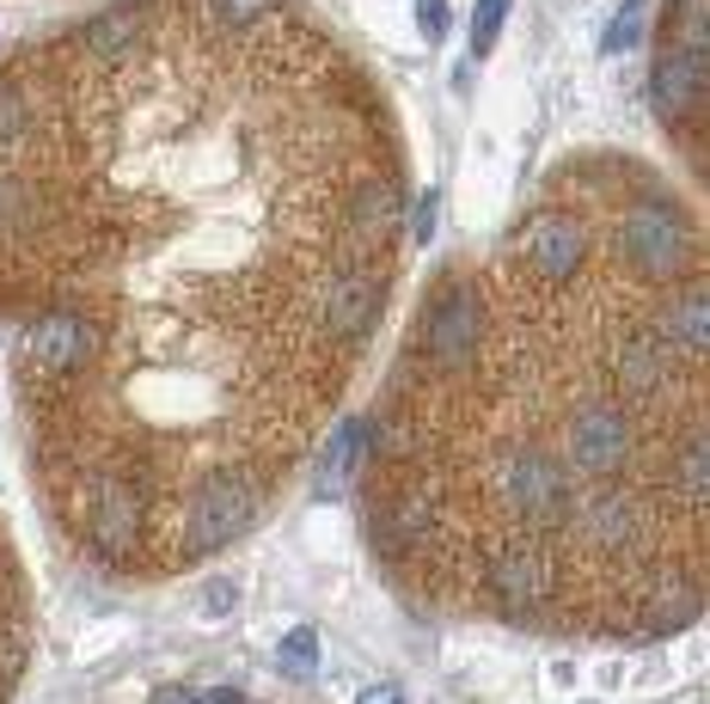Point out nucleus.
<instances>
[{
	"mask_svg": "<svg viewBox=\"0 0 710 704\" xmlns=\"http://www.w3.org/2000/svg\"><path fill=\"white\" fill-rule=\"evenodd\" d=\"M404 135L307 0H110L0 56V319L49 527L117 582L239 546L404 258Z\"/></svg>",
	"mask_w": 710,
	"mask_h": 704,
	"instance_id": "f257e3e1",
	"label": "nucleus"
},
{
	"mask_svg": "<svg viewBox=\"0 0 710 704\" xmlns=\"http://www.w3.org/2000/svg\"><path fill=\"white\" fill-rule=\"evenodd\" d=\"M362 515L404 600L655 643L710 595V258L693 196L576 154L435 270L362 429Z\"/></svg>",
	"mask_w": 710,
	"mask_h": 704,
	"instance_id": "f03ea898",
	"label": "nucleus"
},
{
	"mask_svg": "<svg viewBox=\"0 0 710 704\" xmlns=\"http://www.w3.org/2000/svg\"><path fill=\"white\" fill-rule=\"evenodd\" d=\"M705 0H667V32L655 56V110L679 141L686 172H705V117H710V37Z\"/></svg>",
	"mask_w": 710,
	"mask_h": 704,
	"instance_id": "7ed1b4c3",
	"label": "nucleus"
},
{
	"mask_svg": "<svg viewBox=\"0 0 710 704\" xmlns=\"http://www.w3.org/2000/svg\"><path fill=\"white\" fill-rule=\"evenodd\" d=\"M25 668H32V582L13 533L0 527V704H13Z\"/></svg>",
	"mask_w": 710,
	"mask_h": 704,
	"instance_id": "20e7f679",
	"label": "nucleus"
},
{
	"mask_svg": "<svg viewBox=\"0 0 710 704\" xmlns=\"http://www.w3.org/2000/svg\"><path fill=\"white\" fill-rule=\"evenodd\" d=\"M502 13H509V0H478V13H472V56H490L496 32H502Z\"/></svg>",
	"mask_w": 710,
	"mask_h": 704,
	"instance_id": "39448f33",
	"label": "nucleus"
},
{
	"mask_svg": "<svg viewBox=\"0 0 710 704\" xmlns=\"http://www.w3.org/2000/svg\"><path fill=\"white\" fill-rule=\"evenodd\" d=\"M312 661H319V637H312L307 625L288 631V637H282V668H288V673H312Z\"/></svg>",
	"mask_w": 710,
	"mask_h": 704,
	"instance_id": "423d86ee",
	"label": "nucleus"
},
{
	"mask_svg": "<svg viewBox=\"0 0 710 704\" xmlns=\"http://www.w3.org/2000/svg\"><path fill=\"white\" fill-rule=\"evenodd\" d=\"M637 32H643V7H625V19H618L613 32H606V49H631Z\"/></svg>",
	"mask_w": 710,
	"mask_h": 704,
	"instance_id": "0eeeda50",
	"label": "nucleus"
},
{
	"mask_svg": "<svg viewBox=\"0 0 710 704\" xmlns=\"http://www.w3.org/2000/svg\"><path fill=\"white\" fill-rule=\"evenodd\" d=\"M166 704H246L233 687H215V692H178V699H166Z\"/></svg>",
	"mask_w": 710,
	"mask_h": 704,
	"instance_id": "6e6552de",
	"label": "nucleus"
},
{
	"mask_svg": "<svg viewBox=\"0 0 710 704\" xmlns=\"http://www.w3.org/2000/svg\"><path fill=\"white\" fill-rule=\"evenodd\" d=\"M417 19H423V32H429V37H441V25H448V7H441V0H423Z\"/></svg>",
	"mask_w": 710,
	"mask_h": 704,
	"instance_id": "1a4fd4ad",
	"label": "nucleus"
},
{
	"mask_svg": "<svg viewBox=\"0 0 710 704\" xmlns=\"http://www.w3.org/2000/svg\"><path fill=\"white\" fill-rule=\"evenodd\" d=\"M399 699H404V692L392 687V680H380V687H368V692H362V704H399Z\"/></svg>",
	"mask_w": 710,
	"mask_h": 704,
	"instance_id": "9d476101",
	"label": "nucleus"
}]
</instances>
